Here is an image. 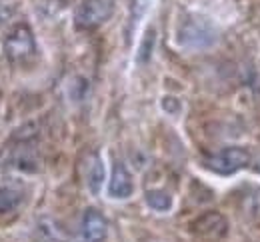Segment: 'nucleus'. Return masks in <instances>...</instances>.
Returning <instances> with one entry per match:
<instances>
[{
	"mask_svg": "<svg viewBox=\"0 0 260 242\" xmlns=\"http://www.w3.org/2000/svg\"><path fill=\"white\" fill-rule=\"evenodd\" d=\"M216 38H218L216 28L204 18H188L180 24V30H178V42L184 48H192V50L212 46Z\"/></svg>",
	"mask_w": 260,
	"mask_h": 242,
	"instance_id": "1",
	"label": "nucleus"
},
{
	"mask_svg": "<svg viewBox=\"0 0 260 242\" xmlns=\"http://www.w3.org/2000/svg\"><path fill=\"white\" fill-rule=\"evenodd\" d=\"M114 12V0H82L74 12V24L80 30H92L104 24Z\"/></svg>",
	"mask_w": 260,
	"mask_h": 242,
	"instance_id": "2",
	"label": "nucleus"
},
{
	"mask_svg": "<svg viewBox=\"0 0 260 242\" xmlns=\"http://www.w3.org/2000/svg\"><path fill=\"white\" fill-rule=\"evenodd\" d=\"M204 164L212 172L228 176V174L238 172L250 164V152L240 146H228V148H222L220 152L208 156L204 160Z\"/></svg>",
	"mask_w": 260,
	"mask_h": 242,
	"instance_id": "3",
	"label": "nucleus"
},
{
	"mask_svg": "<svg viewBox=\"0 0 260 242\" xmlns=\"http://www.w3.org/2000/svg\"><path fill=\"white\" fill-rule=\"evenodd\" d=\"M4 52L12 62H24L36 52L32 30L26 24H16L4 40Z\"/></svg>",
	"mask_w": 260,
	"mask_h": 242,
	"instance_id": "4",
	"label": "nucleus"
},
{
	"mask_svg": "<svg viewBox=\"0 0 260 242\" xmlns=\"http://www.w3.org/2000/svg\"><path fill=\"white\" fill-rule=\"evenodd\" d=\"M106 230H108V224H106V218L94 210V208H88L82 216V224H80V234H82V240L84 242H102L106 238Z\"/></svg>",
	"mask_w": 260,
	"mask_h": 242,
	"instance_id": "5",
	"label": "nucleus"
},
{
	"mask_svg": "<svg viewBox=\"0 0 260 242\" xmlns=\"http://www.w3.org/2000/svg\"><path fill=\"white\" fill-rule=\"evenodd\" d=\"M194 232H198L200 236H206V238H222L226 234V218L218 212H206L202 214L194 224H192Z\"/></svg>",
	"mask_w": 260,
	"mask_h": 242,
	"instance_id": "6",
	"label": "nucleus"
},
{
	"mask_svg": "<svg viewBox=\"0 0 260 242\" xmlns=\"http://www.w3.org/2000/svg\"><path fill=\"white\" fill-rule=\"evenodd\" d=\"M132 190H134V186H132V178H130L126 166L116 162L114 168H112L110 184H108L110 196H114V198H128L130 194H132Z\"/></svg>",
	"mask_w": 260,
	"mask_h": 242,
	"instance_id": "7",
	"label": "nucleus"
},
{
	"mask_svg": "<svg viewBox=\"0 0 260 242\" xmlns=\"http://www.w3.org/2000/svg\"><path fill=\"white\" fill-rule=\"evenodd\" d=\"M86 178H88L86 182H88L90 192L98 194V192H100V188H102V180H104V164H102L100 156H96V154H92V156H90Z\"/></svg>",
	"mask_w": 260,
	"mask_h": 242,
	"instance_id": "8",
	"label": "nucleus"
},
{
	"mask_svg": "<svg viewBox=\"0 0 260 242\" xmlns=\"http://www.w3.org/2000/svg\"><path fill=\"white\" fill-rule=\"evenodd\" d=\"M146 202H148L150 208L160 210V212H164V210H168V208L172 206V198L164 190H148L146 192Z\"/></svg>",
	"mask_w": 260,
	"mask_h": 242,
	"instance_id": "9",
	"label": "nucleus"
},
{
	"mask_svg": "<svg viewBox=\"0 0 260 242\" xmlns=\"http://www.w3.org/2000/svg\"><path fill=\"white\" fill-rule=\"evenodd\" d=\"M20 200H22L20 192L12 188H0V212H12L20 204Z\"/></svg>",
	"mask_w": 260,
	"mask_h": 242,
	"instance_id": "10",
	"label": "nucleus"
},
{
	"mask_svg": "<svg viewBox=\"0 0 260 242\" xmlns=\"http://www.w3.org/2000/svg\"><path fill=\"white\" fill-rule=\"evenodd\" d=\"M152 44H154V30H148L146 32V38H144V44H142V48H140V60H146L148 58V50H152Z\"/></svg>",
	"mask_w": 260,
	"mask_h": 242,
	"instance_id": "11",
	"label": "nucleus"
},
{
	"mask_svg": "<svg viewBox=\"0 0 260 242\" xmlns=\"http://www.w3.org/2000/svg\"><path fill=\"white\" fill-rule=\"evenodd\" d=\"M12 14H14V8H12V6H4V4H0V26H2L6 20H10Z\"/></svg>",
	"mask_w": 260,
	"mask_h": 242,
	"instance_id": "12",
	"label": "nucleus"
},
{
	"mask_svg": "<svg viewBox=\"0 0 260 242\" xmlns=\"http://www.w3.org/2000/svg\"><path fill=\"white\" fill-rule=\"evenodd\" d=\"M258 170H260V158H258Z\"/></svg>",
	"mask_w": 260,
	"mask_h": 242,
	"instance_id": "13",
	"label": "nucleus"
}]
</instances>
